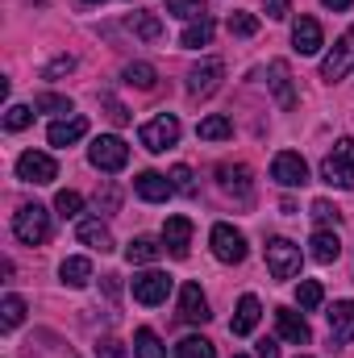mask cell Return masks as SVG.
Instances as JSON below:
<instances>
[{"mask_svg": "<svg viewBox=\"0 0 354 358\" xmlns=\"http://www.w3.org/2000/svg\"><path fill=\"white\" fill-rule=\"evenodd\" d=\"M13 234H17V242H25V246H42V242L50 238V213H46L42 204H21V208L13 213Z\"/></svg>", "mask_w": 354, "mask_h": 358, "instance_id": "6da1fadb", "label": "cell"}, {"mask_svg": "<svg viewBox=\"0 0 354 358\" xmlns=\"http://www.w3.org/2000/svg\"><path fill=\"white\" fill-rule=\"evenodd\" d=\"M179 134H183V125H179L176 113H159V117H150V121L138 129V142H142L150 155H163V150H171L179 142Z\"/></svg>", "mask_w": 354, "mask_h": 358, "instance_id": "7a4b0ae2", "label": "cell"}, {"mask_svg": "<svg viewBox=\"0 0 354 358\" xmlns=\"http://www.w3.org/2000/svg\"><path fill=\"white\" fill-rule=\"evenodd\" d=\"M321 179H325L330 187H354V138H342V142L325 155Z\"/></svg>", "mask_w": 354, "mask_h": 358, "instance_id": "3957f363", "label": "cell"}, {"mask_svg": "<svg viewBox=\"0 0 354 358\" xmlns=\"http://www.w3.org/2000/svg\"><path fill=\"white\" fill-rule=\"evenodd\" d=\"M88 159H92L96 171H108V176H113V171H121V167L129 163V146H125L117 134H100L88 146Z\"/></svg>", "mask_w": 354, "mask_h": 358, "instance_id": "277c9868", "label": "cell"}, {"mask_svg": "<svg viewBox=\"0 0 354 358\" xmlns=\"http://www.w3.org/2000/svg\"><path fill=\"white\" fill-rule=\"evenodd\" d=\"M267 271H271V279H296L300 275V246L288 238H271L267 242Z\"/></svg>", "mask_w": 354, "mask_h": 358, "instance_id": "5b68a950", "label": "cell"}, {"mask_svg": "<svg viewBox=\"0 0 354 358\" xmlns=\"http://www.w3.org/2000/svg\"><path fill=\"white\" fill-rule=\"evenodd\" d=\"M208 246H213V255H217L221 263H229V267L246 259V238H242V229H234V225H225V221H217V225H213Z\"/></svg>", "mask_w": 354, "mask_h": 358, "instance_id": "8992f818", "label": "cell"}, {"mask_svg": "<svg viewBox=\"0 0 354 358\" xmlns=\"http://www.w3.org/2000/svg\"><path fill=\"white\" fill-rule=\"evenodd\" d=\"M17 179L21 183H55L59 179V163L50 155H42V150H25L17 159Z\"/></svg>", "mask_w": 354, "mask_h": 358, "instance_id": "52a82bcc", "label": "cell"}, {"mask_svg": "<svg viewBox=\"0 0 354 358\" xmlns=\"http://www.w3.org/2000/svg\"><path fill=\"white\" fill-rule=\"evenodd\" d=\"M129 287H134V300H138V304L155 308V304L167 300V292H171V275H163V271H142V275H134Z\"/></svg>", "mask_w": 354, "mask_h": 358, "instance_id": "ba28073f", "label": "cell"}, {"mask_svg": "<svg viewBox=\"0 0 354 358\" xmlns=\"http://www.w3.org/2000/svg\"><path fill=\"white\" fill-rule=\"evenodd\" d=\"M221 80H225V63H221V59H204V63L192 67V76H187V96H192V100H204V96H213V92L221 88Z\"/></svg>", "mask_w": 354, "mask_h": 358, "instance_id": "9c48e42d", "label": "cell"}, {"mask_svg": "<svg viewBox=\"0 0 354 358\" xmlns=\"http://www.w3.org/2000/svg\"><path fill=\"white\" fill-rule=\"evenodd\" d=\"M271 179L279 187H304L309 183V163L296 155V150H279L275 163H271Z\"/></svg>", "mask_w": 354, "mask_h": 358, "instance_id": "30bf717a", "label": "cell"}, {"mask_svg": "<svg viewBox=\"0 0 354 358\" xmlns=\"http://www.w3.org/2000/svg\"><path fill=\"white\" fill-rule=\"evenodd\" d=\"M351 63H354V25L342 34V38H338L334 55L321 63V80H330V84H334V80H342V76L351 71Z\"/></svg>", "mask_w": 354, "mask_h": 358, "instance_id": "8fae6325", "label": "cell"}, {"mask_svg": "<svg viewBox=\"0 0 354 358\" xmlns=\"http://www.w3.org/2000/svg\"><path fill=\"white\" fill-rule=\"evenodd\" d=\"M213 313H208V300H204V292H200V283H183V292H179V321H187V325H204Z\"/></svg>", "mask_w": 354, "mask_h": 358, "instance_id": "7c38bea8", "label": "cell"}, {"mask_svg": "<svg viewBox=\"0 0 354 358\" xmlns=\"http://www.w3.org/2000/svg\"><path fill=\"white\" fill-rule=\"evenodd\" d=\"M275 329H279V338L292 342V346H309V342H313L309 321H304L300 313H292V308H275Z\"/></svg>", "mask_w": 354, "mask_h": 358, "instance_id": "4fadbf2b", "label": "cell"}, {"mask_svg": "<svg viewBox=\"0 0 354 358\" xmlns=\"http://www.w3.org/2000/svg\"><path fill=\"white\" fill-rule=\"evenodd\" d=\"M163 246L171 259H187V246H192V221L187 217H167L163 225Z\"/></svg>", "mask_w": 354, "mask_h": 358, "instance_id": "5bb4252c", "label": "cell"}, {"mask_svg": "<svg viewBox=\"0 0 354 358\" xmlns=\"http://www.w3.org/2000/svg\"><path fill=\"white\" fill-rule=\"evenodd\" d=\"M292 46H296V55H317L325 46V34H321L317 17H300L292 25Z\"/></svg>", "mask_w": 354, "mask_h": 358, "instance_id": "9a60e30c", "label": "cell"}, {"mask_svg": "<svg viewBox=\"0 0 354 358\" xmlns=\"http://www.w3.org/2000/svg\"><path fill=\"white\" fill-rule=\"evenodd\" d=\"M330 338L338 346H351L354 342V300H338L330 308Z\"/></svg>", "mask_w": 354, "mask_h": 358, "instance_id": "2e32d148", "label": "cell"}, {"mask_svg": "<svg viewBox=\"0 0 354 358\" xmlns=\"http://www.w3.org/2000/svg\"><path fill=\"white\" fill-rule=\"evenodd\" d=\"M217 179H221V187H225L229 196H238L242 204H250V171H246L242 163H221V167H217Z\"/></svg>", "mask_w": 354, "mask_h": 358, "instance_id": "e0dca14e", "label": "cell"}, {"mask_svg": "<svg viewBox=\"0 0 354 358\" xmlns=\"http://www.w3.org/2000/svg\"><path fill=\"white\" fill-rule=\"evenodd\" d=\"M259 317H263V304H259V296H242V300H238V313H234V321H229V334H234V338H246V334H255Z\"/></svg>", "mask_w": 354, "mask_h": 358, "instance_id": "ac0fdd59", "label": "cell"}, {"mask_svg": "<svg viewBox=\"0 0 354 358\" xmlns=\"http://www.w3.org/2000/svg\"><path fill=\"white\" fill-rule=\"evenodd\" d=\"M76 238L84 242V246H92V250H113V234H108V225L100 221V217H80V225H76Z\"/></svg>", "mask_w": 354, "mask_h": 358, "instance_id": "d6986e66", "label": "cell"}, {"mask_svg": "<svg viewBox=\"0 0 354 358\" xmlns=\"http://www.w3.org/2000/svg\"><path fill=\"white\" fill-rule=\"evenodd\" d=\"M84 134H88V117H67V121H55L46 129V142L50 146H76Z\"/></svg>", "mask_w": 354, "mask_h": 358, "instance_id": "ffe728a7", "label": "cell"}, {"mask_svg": "<svg viewBox=\"0 0 354 358\" xmlns=\"http://www.w3.org/2000/svg\"><path fill=\"white\" fill-rule=\"evenodd\" d=\"M134 192H138L146 204H159V200H167L176 187H171V179L159 176V171H142V176L134 179Z\"/></svg>", "mask_w": 354, "mask_h": 358, "instance_id": "44dd1931", "label": "cell"}, {"mask_svg": "<svg viewBox=\"0 0 354 358\" xmlns=\"http://www.w3.org/2000/svg\"><path fill=\"white\" fill-rule=\"evenodd\" d=\"M309 255H313L321 267L338 263V255H342V242H338V234H330V229H317V234H313V242H309Z\"/></svg>", "mask_w": 354, "mask_h": 358, "instance_id": "7402d4cb", "label": "cell"}, {"mask_svg": "<svg viewBox=\"0 0 354 358\" xmlns=\"http://www.w3.org/2000/svg\"><path fill=\"white\" fill-rule=\"evenodd\" d=\"M213 34H217V25H213V17H200V21H187V29H183V38H179V46H183V50H200V46H208V42H213Z\"/></svg>", "mask_w": 354, "mask_h": 358, "instance_id": "603a6c76", "label": "cell"}, {"mask_svg": "<svg viewBox=\"0 0 354 358\" xmlns=\"http://www.w3.org/2000/svg\"><path fill=\"white\" fill-rule=\"evenodd\" d=\"M196 138H200V142H225V138H234V121L221 117V113H213V117H204V121L196 125Z\"/></svg>", "mask_w": 354, "mask_h": 358, "instance_id": "cb8c5ba5", "label": "cell"}, {"mask_svg": "<svg viewBox=\"0 0 354 358\" xmlns=\"http://www.w3.org/2000/svg\"><path fill=\"white\" fill-rule=\"evenodd\" d=\"M163 250H167V246H163L159 238H134V242L125 246V259H129L134 267H142V263H155Z\"/></svg>", "mask_w": 354, "mask_h": 358, "instance_id": "d4e9b609", "label": "cell"}, {"mask_svg": "<svg viewBox=\"0 0 354 358\" xmlns=\"http://www.w3.org/2000/svg\"><path fill=\"white\" fill-rule=\"evenodd\" d=\"M267 76H271V92H275V100H279L283 108H292V104H296V92H292V76H288V67H283V63H271Z\"/></svg>", "mask_w": 354, "mask_h": 358, "instance_id": "484cf974", "label": "cell"}, {"mask_svg": "<svg viewBox=\"0 0 354 358\" xmlns=\"http://www.w3.org/2000/svg\"><path fill=\"white\" fill-rule=\"evenodd\" d=\"M125 84L138 88V92H150L159 84V71H155L150 63H129V67H125Z\"/></svg>", "mask_w": 354, "mask_h": 358, "instance_id": "4316f807", "label": "cell"}, {"mask_svg": "<svg viewBox=\"0 0 354 358\" xmlns=\"http://www.w3.org/2000/svg\"><path fill=\"white\" fill-rule=\"evenodd\" d=\"M134 355L138 358H167V350H163V342H159L155 329H138L134 334Z\"/></svg>", "mask_w": 354, "mask_h": 358, "instance_id": "83f0119b", "label": "cell"}, {"mask_svg": "<svg viewBox=\"0 0 354 358\" xmlns=\"http://www.w3.org/2000/svg\"><path fill=\"white\" fill-rule=\"evenodd\" d=\"M59 275H63V283H71V287H84V283L92 279V263H88V259H63Z\"/></svg>", "mask_w": 354, "mask_h": 358, "instance_id": "f1b7e54d", "label": "cell"}, {"mask_svg": "<svg viewBox=\"0 0 354 358\" xmlns=\"http://www.w3.org/2000/svg\"><path fill=\"white\" fill-rule=\"evenodd\" d=\"M129 25H134V34H138L142 42H159V38H163V21H159L155 13H134Z\"/></svg>", "mask_w": 354, "mask_h": 358, "instance_id": "f546056e", "label": "cell"}, {"mask_svg": "<svg viewBox=\"0 0 354 358\" xmlns=\"http://www.w3.org/2000/svg\"><path fill=\"white\" fill-rule=\"evenodd\" d=\"M25 321V300L21 296H4L0 300V329H17Z\"/></svg>", "mask_w": 354, "mask_h": 358, "instance_id": "4dcf8cb0", "label": "cell"}, {"mask_svg": "<svg viewBox=\"0 0 354 358\" xmlns=\"http://www.w3.org/2000/svg\"><path fill=\"white\" fill-rule=\"evenodd\" d=\"M217 350H213V342L208 338H200V334H192V338H183V342H176V358H213Z\"/></svg>", "mask_w": 354, "mask_h": 358, "instance_id": "1f68e13d", "label": "cell"}, {"mask_svg": "<svg viewBox=\"0 0 354 358\" xmlns=\"http://www.w3.org/2000/svg\"><path fill=\"white\" fill-rule=\"evenodd\" d=\"M321 300H325L321 283H317V279H300V287H296V304H300L304 313H313V308H321Z\"/></svg>", "mask_w": 354, "mask_h": 358, "instance_id": "d6a6232c", "label": "cell"}, {"mask_svg": "<svg viewBox=\"0 0 354 358\" xmlns=\"http://www.w3.org/2000/svg\"><path fill=\"white\" fill-rule=\"evenodd\" d=\"M167 13L179 17V21H200V17H208L204 0H167Z\"/></svg>", "mask_w": 354, "mask_h": 358, "instance_id": "836d02e7", "label": "cell"}, {"mask_svg": "<svg viewBox=\"0 0 354 358\" xmlns=\"http://www.w3.org/2000/svg\"><path fill=\"white\" fill-rule=\"evenodd\" d=\"M229 34L234 38H255L259 34V17L255 13H229Z\"/></svg>", "mask_w": 354, "mask_h": 358, "instance_id": "e575fe53", "label": "cell"}, {"mask_svg": "<svg viewBox=\"0 0 354 358\" xmlns=\"http://www.w3.org/2000/svg\"><path fill=\"white\" fill-rule=\"evenodd\" d=\"M55 208H59V217H63V221H67V217H80L84 196H80V192H71V187H63V192L55 196Z\"/></svg>", "mask_w": 354, "mask_h": 358, "instance_id": "d590c367", "label": "cell"}, {"mask_svg": "<svg viewBox=\"0 0 354 358\" xmlns=\"http://www.w3.org/2000/svg\"><path fill=\"white\" fill-rule=\"evenodd\" d=\"M309 217H313L317 225H338V221H342V208H338V204H330V200H313Z\"/></svg>", "mask_w": 354, "mask_h": 358, "instance_id": "8d00e7d4", "label": "cell"}, {"mask_svg": "<svg viewBox=\"0 0 354 358\" xmlns=\"http://www.w3.org/2000/svg\"><path fill=\"white\" fill-rule=\"evenodd\" d=\"M29 121H34V108H29V104H8V113H4V129L17 134V129H25Z\"/></svg>", "mask_w": 354, "mask_h": 358, "instance_id": "74e56055", "label": "cell"}, {"mask_svg": "<svg viewBox=\"0 0 354 358\" xmlns=\"http://www.w3.org/2000/svg\"><path fill=\"white\" fill-rule=\"evenodd\" d=\"M171 187H176L179 196H196V176H192V167H183V163H179V167H171Z\"/></svg>", "mask_w": 354, "mask_h": 358, "instance_id": "f35d334b", "label": "cell"}, {"mask_svg": "<svg viewBox=\"0 0 354 358\" xmlns=\"http://www.w3.org/2000/svg\"><path fill=\"white\" fill-rule=\"evenodd\" d=\"M34 108H38V113H71V100H67V96H55V92H42V96L34 100Z\"/></svg>", "mask_w": 354, "mask_h": 358, "instance_id": "ab89813d", "label": "cell"}, {"mask_svg": "<svg viewBox=\"0 0 354 358\" xmlns=\"http://www.w3.org/2000/svg\"><path fill=\"white\" fill-rule=\"evenodd\" d=\"M96 355L100 358H125V350H121L117 338H100V342H96Z\"/></svg>", "mask_w": 354, "mask_h": 358, "instance_id": "60d3db41", "label": "cell"}, {"mask_svg": "<svg viewBox=\"0 0 354 358\" xmlns=\"http://www.w3.org/2000/svg\"><path fill=\"white\" fill-rule=\"evenodd\" d=\"M104 108H108V121H113V125H125V121H129L125 104H117V100H104Z\"/></svg>", "mask_w": 354, "mask_h": 358, "instance_id": "b9f144b4", "label": "cell"}, {"mask_svg": "<svg viewBox=\"0 0 354 358\" xmlns=\"http://www.w3.org/2000/svg\"><path fill=\"white\" fill-rule=\"evenodd\" d=\"M288 13H292V4H288V0H267V17H271V21H283Z\"/></svg>", "mask_w": 354, "mask_h": 358, "instance_id": "7bdbcfd3", "label": "cell"}, {"mask_svg": "<svg viewBox=\"0 0 354 358\" xmlns=\"http://www.w3.org/2000/svg\"><path fill=\"white\" fill-rule=\"evenodd\" d=\"M71 67H76V59H71V55H67V59H55V63L46 67V80H55V76H63V71H71Z\"/></svg>", "mask_w": 354, "mask_h": 358, "instance_id": "ee69618b", "label": "cell"}, {"mask_svg": "<svg viewBox=\"0 0 354 358\" xmlns=\"http://www.w3.org/2000/svg\"><path fill=\"white\" fill-rule=\"evenodd\" d=\"M255 355H259V358H279V346H275L271 338H263V342L255 346Z\"/></svg>", "mask_w": 354, "mask_h": 358, "instance_id": "f6af8a7d", "label": "cell"}, {"mask_svg": "<svg viewBox=\"0 0 354 358\" xmlns=\"http://www.w3.org/2000/svg\"><path fill=\"white\" fill-rule=\"evenodd\" d=\"M321 4L334 8V13H346V8H351V0H321Z\"/></svg>", "mask_w": 354, "mask_h": 358, "instance_id": "bcb514c9", "label": "cell"}, {"mask_svg": "<svg viewBox=\"0 0 354 358\" xmlns=\"http://www.w3.org/2000/svg\"><path fill=\"white\" fill-rule=\"evenodd\" d=\"M84 4H104V0H84Z\"/></svg>", "mask_w": 354, "mask_h": 358, "instance_id": "7dc6e473", "label": "cell"}, {"mask_svg": "<svg viewBox=\"0 0 354 358\" xmlns=\"http://www.w3.org/2000/svg\"><path fill=\"white\" fill-rule=\"evenodd\" d=\"M234 358H246V355H234Z\"/></svg>", "mask_w": 354, "mask_h": 358, "instance_id": "c3c4849f", "label": "cell"}, {"mask_svg": "<svg viewBox=\"0 0 354 358\" xmlns=\"http://www.w3.org/2000/svg\"><path fill=\"white\" fill-rule=\"evenodd\" d=\"M300 358H309V355H300Z\"/></svg>", "mask_w": 354, "mask_h": 358, "instance_id": "681fc988", "label": "cell"}]
</instances>
